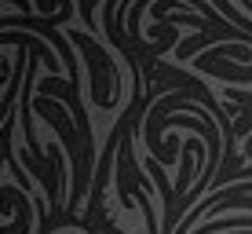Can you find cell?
<instances>
[{
    "instance_id": "cell-1",
    "label": "cell",
    "mask_w": 252,
    "mask_h": 234,
    "mask_svg": "<svg viewBox=\"0 0 252 234\" xmlns=\"http://www.w3.org/2000/svg\"><path fill=\"white\" fill-rule=\"evenodd\" d=\"M69 40L88 63V81H92V102L99 110H117L121 95H125V81H121L117 59L110 55L88 30H69Z\"/></svg>"
},
{
    "instance_id": "cell-2",
    "label": "cell",
    "mask_w": 252,
    "mask_h": 234,
    "mask_svg": "<svg viewBox=\"0 0 252 234\" xmlns=\"http://www.w3.org/2000/svg\"><path fill=\"white\" fill-rule=\"evenodd\" d=\"M95 4H99V0H81V4H77V11H81V22H84V30H95Z\"/></svg>"
}]
</instances>
